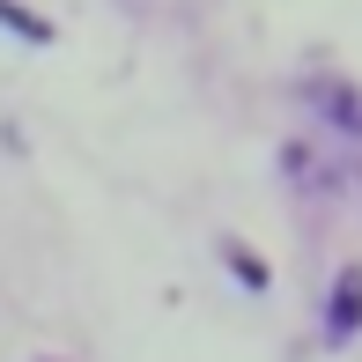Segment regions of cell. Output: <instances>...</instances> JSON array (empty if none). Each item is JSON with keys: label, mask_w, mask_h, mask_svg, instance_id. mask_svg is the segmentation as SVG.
Segmentation results:
<instances>
[{"label": "cell", "mask_w": 362, "mask_h": 362, "mask_svg": "<svg viewBox=\"0 0 362 362\" xmlns=\"http://www.w3.org/2000/svg\"><path fill=\"white\" fill-rule=\"evenodd\" d=\"M310 104H318L325 119L340 126V134L362 141V89H348V81H318V89H310Z\"/></svg>", "instance_id": "6da1fadb"}, {"label": "cell", "mask_w": 362, "mask_h": 362, "mask_svg": "<svg viewBox=\"0 0 362 362\" xmlns=\"http://www.w3.org/2000/svg\"><path fill=\"white\" fill-rule=\"evenodd\" d=\"M325 325H333L340 340H348L355 325H362V267H348V274L333 281V310H325Z\"/></svg>", "instance_id": "7a4b0ae2"}, {"label": "cell", "mask_w": 362, "mask_h": 362, "mask_svg": "<svg viewBox=\"0 0 362 362\" xmlns=\"http://www.w3.org/2000/svg\"><path fill=\"white\" fill-rule=\"evenodd\" d=\"M0 23H8V30H23V37H52V23H37V15H30V8H15V0H0Z\"/></svg>", "instance_id": "3957f363"}, {"label": "cell", "mask_w": 362, "mask_h": 362, "mask_svg": "<svg viewBox=\"0 0 362 362\" xmlns=\"http://www.w3.org/2000/svg\"><path fill=\"white\" fill-rule=\"evenodd\" d=\"M222 259H229V274H237V281H252V288H267V267H259V259L244 252V244H222Z\"/></svg>", "instance_id": "277c9868"}]
</instances>
